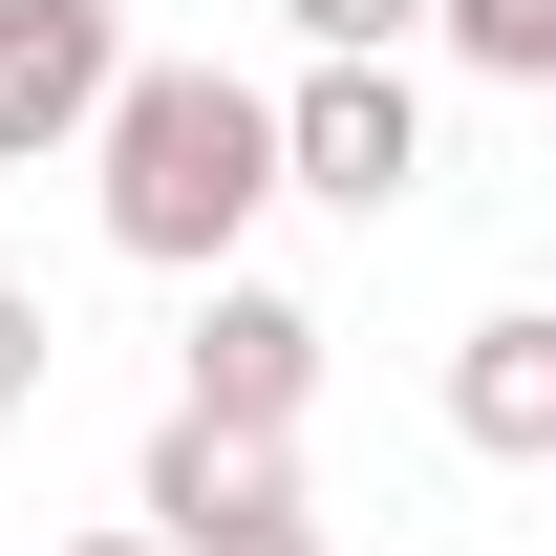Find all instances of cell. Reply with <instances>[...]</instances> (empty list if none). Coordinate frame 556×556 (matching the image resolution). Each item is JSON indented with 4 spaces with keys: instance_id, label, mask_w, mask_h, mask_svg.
<instances>
[{
    "instance_id": "cell-1",
    "label": "cell",
    "mask_w": 556,
    "mask_h": 556,
    "mask_svg": "<svg viewBox=\"0 0 556 556\" xmlns=\"http://www.w3.org/2000/svg\"><path fill=\"white\" fill-rule=\"evenodd\" d=\"M86 193H108V257L236 278V236L278 214V108H257L236 65H108V108H86Z\"/></svg>"
},
{
    "instance_id": "cell-2",
    "label": "cell",
    "mask_w": 556,
    "mask_h": 556,
    "mask_svg": "<svg viewBox=\"0 0 556 556\" xmlns=\"http://www.w3.org/2000/svg\"><path fill=\"white\" fill-rule=\"evenodd\" d=\"M129 535H150V556H300V450H278V428L150 407V450H129Z\"/></svg>"
},
{
    "instance_id": "cell-3",
    "label": "cell",
    "mask_w": 556,
    "mask_h": 556,
    "mask_svg": "<svg viewBox=\"0 0 556 556\" xmlns=\"http://www.w3.org/2000/svg\"><path fill=\"white\" fill-rule=\"evenodd\" d=\"M321 343H343V321H321V300H300V278H193V364H172V407L193 428H278V450H300V407H321Z\"/></svg>"
},
{
    "instance_id": "cell-4",
    "label": "cell",
    "mask_w": 556,
    "mask_h": 556,
    "mask_svg": "<svg viewBox=\"0 0 556 556\" xmlns=\"http://www.w3.org/2000/svg\"><path fill=\"white\" fill-rule=\"evenodd\" d=\"M257 108H278V193H321V214H407L428 193V86L407 65H300Z\"/></svg>"
},
{
    "instance_id": "cell-5",
    "label": "cell",
    "mask_w": 556,
    "mask_h": 556,
    "mask_svg": "<svg viewBox=\"0 0 556 556\" xmlns=\"http://www.w3.org/2000/svg\"><path fill=\"white\" fill-rule=\"evenodd\" d=\"M108 65H129V0H0V172H43V150H86Z\"/></svg>"
},
{
    "instance_id": "cell-6",
    "label": "cell",
    "mask_w": 556,
    "mask_h": 556,
    "mask_svg": "<svg viewBox=\"0 0 556 556\" xmlns=\"http://www.w3.org/2000/svg\"><path fill=\"white\" fill-rule=\"evenodd\" d=\"M450 428H471L492 471H535V450H556V321H535V300H492L471 343H450Z\"/></svg>"
},
{
    "instance_id": "cell-7",
    "label": "cell",
    "mask_w": 556,
    "mask_h": 556,
    "mask_svg": "<svg viewBox=\"0 0 556 556\" xmlns=\"http://www.w3.org/2000/svg\"><path fill=\"white\" fill-rule=\"evenodd\" d=\"M428 43L471 86H556V0H428Z\"/></svg>"
},
{
    "instance_id": "cell-8",
    "label": "cell",
    "mask_w": 556,
    "mask_h": 556,
    "mask_svg": "<svg viewBox=\"0 0 556 556\" xmlns=\"http://www.w3.org/2000/svg\"><path fill=\"white\" fill-rule=\"evenodd\" d=\"M278 22H300V65H407L428 43V0H278Z\"/></svg>"
},
{
    "instance_id": "cell-9",
    "label": "cell",
    "mask_w": 556,
    "mask_h": 556,
    "mask_svg": "<svg viewBox=\"0 0 556 556\" xmlns=\"http://www.w3.org/2000/svg\"><path fill=\"white\" fill-rule=\"evenodd\" d=\"M43 364H65V343H43V300H22V278H0V428L43 407Z\"/></svg>"
},
{
    "instance_id": "cell-10",
    "label": "cell",
    "mask_w": 556,
    "mask_h": 556,
    "mask_svg": "<svg viewBox=\"0 0 556 556\" xmlns=\"http://www.w3.org/2000/svg\"><path fill=\"white\" fill-rule=\"evenodd\" d=\"M65 556H150V535H129V514H108V535H65Z\"/></svg>"
},
{
    "instance_id": "cell-11",
    "label": "cell",
    "mask_w": 556,
    "mask_h": 556,
    "mask_svg": "<svg viewBox=\"0 0 556 556\" xmlns=\"http://www.w3.org/2000/svg\"><path fill=\"white\" fill-rule=\"evenodd\" d=\"M300 556H321V535H300Z\"/></svg>"
}]
</instances>
